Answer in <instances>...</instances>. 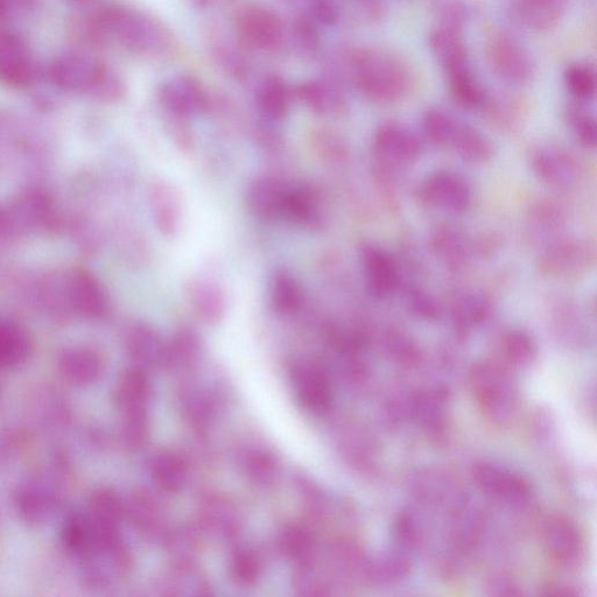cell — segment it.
Masks as SVG:
<instances>
[{"label": "cell", "instance_id": "1", "mask_svg": "<svg viewBox=\"0 0 597 597\" xmlns=\"http://www.w3.org/2000/svg\"><path fill=\"white\" fill-rule=\"evenodd\" d=\"M350 81L368 100L391 104L409 93L412 76L398 56L382 49L360 48L350 51Z\"/></svg>", "mask_w": 597, "mask_h": 597}, {"label": "cell", "instance_id": "2", "mask_svg": "<svg viewBox=\"0 0 597 597\" xmlns=\"http://www.w3.org/2000/svg\"><path fill=\"white\" fill-rule=\"evenodd\" d=\"M470 388L484 417L497 426H507L517 412V389L509 371L494 362L476 364L470 371Z\"/></svg>", "mask_w": 597, "mask_h": 597}, {"label": "cell", "instance_id": "3", "mask_svg": "<svg viewBox=\"0 0 597 597\" xmlns=\"http://www.w3.org/2000/svg\"><path fill=\"white\" fill-rule=\"evenodd\" d=\"M98 19L102 33L111 35L131 51L160 54L170 46V34L164 26L142 13L124 7H110Z\"/></svg>", "mask_w": 597, "mask_h": 597}, {"label": "cell", "instance_id": "4", "mask_svg": "<svg viewBox=\"0 0 597 597\" xmlns=\"http://www.w3.org/2000/svg\"><path fill=\"white\" fill-rule=\"evenodd\" d=\"M54 77L61 86L88 91L104 101H117L124 95L121 77L100 62L68 59L55 66Z\"/></svg>", "mask_w": 597, "mask_h": 597}, {"label": "cell", "instance_id": "5", "mask_svg": "<svg viewBox=\"0 0 597 597\" xmlns=\"http://www.w3.org/2000/svg\"><path fill=\"white\" fill-rule=\"evenodd\" d=\"M595 261L593 242L579 237H560L543 250L538 268L546 277L568 279L584 275Z\"/></svg>", "mask_w": 597, "mask_h": 597}, {"label": "cell", "instance_id": "6", "mask_svg": "<svg viewBox=\"0 0 597 597\" xmlns=\"http://www.w3.org/2000/svg\"><path fill=\"white\" fill-rule=\"evenodd\" d=\"M491 69L504 81L525 84L535 75V61L522 42L507 32H495L484 45Z\"/></svg>", "mask_w": 597, "mask_h": 597}, {"label": "cell", "instance_id": "7", "mask_svg": "<svg viewBox=\"0 0 597 597\" xmlns=\"http://www.w3.org/2000/svg\"><path fill=\"white\" fill-rule=\"evenodd\" d=\"M418 195L426 207L451 215L465 214L473 202L467 180L448 170L428 174L419 186Z\"/></svg>", "mask_w": 597, "mask_h": 597}, {"label": "cell", "instance_id": "8", "mask_svg": "<svg viewBox=\"0 0 597 597\" xmlns=\"http://www.w3.org/2000/svg\"><path fill=\"white\" fill-rule=\"evenodd\" d=\"M423 151L420 138L406 125L385 122L372 139V152L379 165L398 168L414 163Z\"/></svg>", "mask_w": 597, "mask_h": 597}, {"label": "cell", "instance_id": "9", "mask_svg": "<svg viewBox=\"0 0 597 597\" xmlns=\"http://www.w3.org/2000/svg\"><path fill=\"white\" fill-rule=\"evenodd\" d=\"M236 27L244 44L257 51L275 52L283 44L282 21L268 7L262 5L244 7L238 13Z\"/></svg>", "mask_w": 597, "mask_h": 597}, {"label": "cell", "instance_id": "10", "mask_svg": "<svg viewBox=\"0 0 597 597\" xmlns=\"http://www.w3.org/2000/svg\"><path fill=\"white\" fill-rule=\"evenodd\" d=\"M473 479L483 494L509 504H524L532 494L530 483L525 477L495 462L476 463Z\"/></svg>", "mask_w": 597, "mask_h": 597}, {"label": "cell", "instance_id": "11", "mask_svg": "<svg viewBox=\"0 0 597 597\" xmlns=\"http://www.w3.org/2000/svg\"><path fill=\"white\" fill-rule=\"evenodd\" d=\"M532 171L545 185L568 191L578 185L580 166L570 152L561 147L543 145L536 147L530 156Z\"/></svg>", "mask_w": 597, "mask_h": 597}, {"label": "cell", "instance_id": "12", "mask_svg": "<svg viewBox=\"0 0 597 597\" xmlns=\"http://www.w3.org/2000/svg\"><path fill=\"white\" fill-rule=\"evenodd\" d=\"M543 542L549 556L563 567L578 566L584 558V539L578 526L565 516H551L543 526Z\"/></svg>", "mask_w": 597, "mask_h": 597}, {"label": "cell", "instance_id": "13", "mask_svg": "<svg viewBox=\"0 0 597 597\" xmlns=\"http://www.w3.org/2000/svg\"><path fill=\"white\" fill-rule=\"evenodd\" d=\"M163 107L171 115L187 118L206 111L209 105L207 91L194 76L179 75L166 80L158 90Z\"/></svg>", "mask_w": 597, "mask_h": 597}, {"label": "cell", "instance_id": "14", "mask_svg": "<svg viewBox=\"0 0 597 597\" xmlns=\"http://www.w3.org/2000/svg\"><path fill=\"white\" fill-rule=\"evenodd\" d=\"M294 391L304 409L313 414L326 413L333 402L332 383L325 369L304 362L292 371Z\"/></svg>", "mask_w": 597, "mask_h": 597}, {"label": "cell", "instance_id": "15", "mask_svg": "<svg viewBox=\"0 0 597 597\" xmlns=\"http://www.w3.org/2000/svg\"><path fill=\"white\" fill-rule=\"evenodd\" d=\"M361 264L367 290L376 299H386L399 286V271L388 251L374 243L361 248Z\"/></svg>", "mask_w": 597, "mask_h": 597}, {"label": "cell", "instance_id": "16", "mask_svg": "<svg viewBox=\"0 0 597 597\" xmlns=\"http://www.w3.org/2000/svg\"><path fill=\"white\" fill-rule=\"evenodd\" d=\"M289 191L290 186H287L284 181L270 175H263L251 182L245 200L250 212L259 219H277L284 216Z\"/></svg>", "mask_w": 597, "mask_h": 597}, {"label": "cell", "instance_id": "17", "mask_svg": "<svg viewBox=\"0 0 597 597\" xmlns=\"http://www.w3.org/2000/svg\"><path fill=\"white\" fill-rule=\"evenodd\" d=\"M199 519L203 530L224 539L236 537L241 530L240 511L226 496L209 495L202 498Z\"/></svg>", "mask_w": 597, "mask_h": 597}, {"label": "cell", "instance_id": "18", "mask_svg": "<svg viewBox=\"0 0 597 597\" xmlns=\"http://www.w3.org/2000/svg\"><path fill=\"white\" fill-rule=\"evenodd\" d=\"M59 370L65 381L84 388L101 378L104 372V358L94 348L68 349L60 356Z\"/></svg>", "mask_w": 597, "mask_h": 597}, {"label": "cell", "instance_id": "19", "mask_svg": "<svg viewBox=\"0 0 597 597\" xmlns=\"http://www.w3.org/2000/svg\"><path fill=\"white\" fill-rule=\"evenodd\" d=\"M150 208L161 234L171 237L178 233L184 207L177 188L165 181L154 182L150 188Z\"/></svg>", "mask_w": 597, "mask_h": 597}, {"label": "cell", "instance_id": "20", "mask_svg": "<svg viewBox=\"0 0 597 597\" xmlns=\"http://www.w3.org/2000/svg\"><path fill=\"white\" fill-rule=\"evenodd\" d=\"M125 344L126 351L138 368L164 367L166 342L153 327L137 323L126 334Z\"/></svg>", "mask_w": 597, "mask_h": 597}, {"label": "cell", "instance_id": "21", "mask_svg": "<svg viewBox=\"0 0 597 597\" xmlns=\"http://www.w3.org/2000/svg\"><path fill=\"white\" fill-rule=\"evenodd\" d=\"M299 100L321 116H336L347 110L348 101L341 84L333 80L308 81L297 88Z\"/></svg>", "mask_w": 597, "mask_h": 597}, {"label": "cell", "instance_id": "22", "mask_svg": "<svg viewBox=\"0 0 597 597\" xmlns=\"http://www.w3.org/2000/svg\"><path fill=\"white\" fill-rule=\"evenodd\" d=\"M32 77V63L23 41L0 32V81L10 86H24Z\"/></svg>", "mask_w": 597, "mask_h": 597}, {"label": "cell", "instance_id": "23", "mask_svg": "<svg viewBox=\"0 0 597 597\" xmlns=\"http://www.w3.org/2000/svg\"><path fill=\"white\" fill-rule=\"evenodd\" d=\"M431 245L439 261L452 271L465 269L475 256L473 242L460 230L451 227H441L435 231Z\"/></svg>", "mask_w": 597, "mask_h": 597}, {"label": "cell", "instance_id": "24", "mask_svg": "<svg viewBox=\"0 0 597 597\" xmlns=\"http://www.w3.org/2000/svg\"><path fill=\"white\" fill-rule=\"evenodd\" d=\"M152 395L149 376L142 368L126 370L119 377L115 391L118 410L124 414L146 412Z\"/></svg>", "mask_w": 597, "mask_h": 597}, {"label": "cell", "instance_id": "25", "mask_svg": "<svg viewBox=\"0 0 597 597\" xmlns=\"http://www.w3.org/2000/svg\"><path fill=\"white\" fill-rule=\"evenodd\" d=\"M186 296L195 315L208 325L220 322L226 314V293L209 280H193L187 285Z\"/></svg>", "mask_w": 597, "mask_h": 597}, {"label": "cell", "instance_id": "26", "mask_svg": "<svg viewBox=\"0 0 597 597\" xmlns=\"http://www.w3.org/2000/svg\"><path fill=\"white\" fill-rule=\"evenodd\" d=\"M125 515L144 536L154 538L163 535V509L149 491L136 490L125 503Z\"/></svg>", "mask_w": 597, "mask_h": 597}, {"label": "cell", "instance_id": "27", "mask_svg": "<svg viewBox=\"0 0 597 597\" xmlns=\"http://www.w3.org/2000/svg\"><path fill=\"white\" fill-rule=\"evenodd\" d=\"M55 490L48 483L34 481L21 487L16 495L18 512L27 523H44L52 514L56 503Z\"/></svg>", "mask_w": 597, "mask_h": 597}, {"label": "cell", "instance_id": "28", "mask_svg": "<svg viewBox=\"0 0 597 597\" xmlns=\"http://www.w3.org/2000/svg\"><path fill=\"white\" fill-rule=\"evenodd\" d=\"M70 299L77 312L88 319H101L107 314L109 301L97 279L87 272H80L70 284Z\"/></svg>", "mask_w": 597, "mask_h": 597}, {"label": "cell", "instance_id": "29", "mask_svg": "<svg viewBox=\"0 0 597 597\" xmlns=\"http://www.w3.org/2000/svg\"><path fill=\"white\" fill-rule=\"evenodd\" d=\"M449 93L456 104L466 110H479L487 94L477 81L469 62L445 70Z\"/></svg>", "mask_w": 597, "mask_h": 597}, {"label": "cell", "instance_id": "30", "mask_svg": "<svg viewBox=\"0 0 597 597\" xmlns=\"http://www.w3.org/2000/svg\"><path fill=\"white\" fill-rule=\"evenodd\" d=\"M428 46L444 70L469 62L462 31L438 25L428 35Z\"/></svg>", "mask_w": 597, "mask_h": 597}, {"label": "cell", "instance_id": "31", "mask_svg": "<svg viewBox=\"0 0 597 597\" xmlns=\"http://www.w3.org/2000/svg\"><path fill=\"white\" fill-rule=\"evenodd\" d=\"M517 11L523 23L537 32H549L564 17L566 0H517Z\"/></svg>", "mask_w": 597, "mask_h": 597}, {"label": "cell", "instance_id": "32", "mask_svg": "<svg viewBox=\"0 0 597 597\" xmlns=\"http://www.w3.org/2000/svg\"><path fill=\"white\" fill-rule=\"evenodd\" d=\"M32 341L16 323L0 319V370L18 368L32 355Z\"/></svg>", "mask_w": 597, "mask_h": 597}, {"label": "cell", "instance_id": "33", "mask_svg": "<svg viewBox=\"0 0 597 597\" xmlns=\"http://www.w3.org/2000/svg\"><path fill=\"white\" fill-rule=\"evenodd\" d=\"M150 470L153 482L168 494L178 493L187 481V463L181 455L172 451L154 455Z\"/></svg>", "mask_w": 597, "mask_h": 597}, {"label": "cell", "instance_id": "34", "mask_svg": "<svg viewBox=\"0 0 597 597\" xmlns=\"http://www.w3.org/2000/svg\"><path fill=\"white\" fill-rule=\"evenodd\" d=\"M284 217L308 228L320 227L322 212L319 195L311 187L290 186Z\"/></svg>", "mask_w": 597, "mask_h": 597}, {"label": "cell", "instance_id": "35", "mask_svg": "<svg viewBox=\"0 0 597 597\" xmlns=\"http://www.w3.org/2000/svg\"><path fill=\"white\" fill-rule=\"evenodd\" d=\"M493 306L490 300L477 292H465L456 296L452 304V316L456 329L468 332L490 319Z\"/></svg>", "mask_w": 597, "mask_h": 597}, {"label": "cell", "instance_id": "36", "mask_svg": "<svg viewBox=\"0 0 597 597\" xmlns=\"http://www.w3.org/2000/svg\"><path fill=\"white\" fill-rule=\"evenodd\" d=\"M161 594L167 596H205L210 594V585L205 575L195 570L191 563L175 564L165 575L160 585Z\"/></svg>", "mask_w": 597, "mask_h": 597}, {"label": "cell", "instance_id": "37", "mask_svg": "<svg viewBox=\"0 0 597 597\" xmlns=\"http://www.w3.org/2000/svg\"><path fill=\"white\" fill-rule=\"evenodd\" d=\"M257 102L265 117L271 121H280L290 109V89L282 77L268 75L259 84Z\"/></svg>", "mask_w": 597, "mask_h": 597}, {"label": "cell", "instance_id": "38", "mask_svg": "<svg viewBox=\"0 0 597 597\" xmlns=\"http://www.w3.org/2000/svg\"><path fill=\"white\" fill-rule=\"evenodd\" d=\"M458 156L470 164H486L494 156L490 140L473 126L459 124L451 144Z\"/></svg>", "mask_w": 597, "mask_h": 597}, {"label": "cell", "instance_id": "39", "mask_svg": "<svg viewBox=\"0 0 597 597\" xmlns=\"http://www.w3.org/2000/svg\"><path fill=\"white\" fill-rule=\"evenodd\" d=\"M414 413L421 425L432 435L444 433L447 424L448 395L446 391L430 390L414 400Z\"/></svg>", "mask_w": 597, "mask_h": 597}, {"label": "cell", "instance_id": "40", "mask_svg": "<svg viewBox=\"0 0 597 597\" xmlns=\"http://www.w3.org/2000/svg\"><path fill=\"white\" fill-rule=\"evenodd\" d=\"M180 403L185 418L196 428H206L215 419V399L202 386H186L181 392Z\"/></svg>", "mask_w": 597, "mask_h": 597}, {"label": "cell", "instance_id": "41", "mask_svg": "<svg viewBox=\"0 0 597 597\" xmlns=\"http://www.w3.org/2000/svg\"><path fill=\"white\" fill-rule=\"evenodd\" d=\"M201 343L198 334L189 328H181L166 343L164 367L173 370L191 368L198 361Z\"/></svg>", "mask_w": 597, "mask_h": 597}, {"label": "cell", "instance_id": "42", "mask_svg": "<svg viewBox=\"0 0 597 597\" xmlns=\"http://www.w3.org/2000/svg\"><path fill=\"white\" fill-rule=\"evenodd\" d=\"M272 308L280 315L296 314L302 304V291L298 280L290 272L280 270L275 273L270 284Z\"/></svg>", "mask_w": 597, "mask_h": 597}, {"label": "cell", "instance_id": "43", "mask_svg": "<svg viewBox=\"0 0 597 597\" xmlns=\"http://www.w3.org/2000/svg\"><path fill=\"white\" fill-rule=\"evenodd\" d=\"M501 351L505 361L516 368L529 367L535 362L538 348L535 339L523 329H510L501 339Z\"/></svg>", "mask_w": 597, "mask_h": 597}, {"label": "cell", "instance_id": "44", "mask_svg": "<svg viewBox=\"0 0 597 597\" xmlns=\"http://www.w3.org/2000/svg\"><path fill=\"white\" fill-rule=\"evenodd\" d=\"M241 467L251 482L262 487L275 483L279 473L275 456L263 448H248L241 456Z\"/></svg>", "mask_w": 597, "mask_h": 597}, {"label": "cell", "instance_id": "45", "mask_svg": "<svg viewBox=\"0 0 597 597\" xmlns=\"http://www.w3.org/2000/svg\"><path fill=\"white\" fill-rule=\"evenodd\" d=\"M586 102L573 101L565 109V119L578 142L586 149L596 146V118Z\"/></svg>", "mask_w": 597, "mask_h": 597}, {"label": "cell", "instance_id": "46", "mask_svg": "<svg viewBox=\"0 0 597 597\" xmlns=\"http://www.w3.org/2000/svg\"><path fill=\"white\" fill-rule=\"evenodd\" d=\"M277 546L279 552L287 559L304 561L311 559L314 540L311 532L304 526L289 524L280 530Z\"/></svg>", "mask_w": 597, "mask_h": 597}, {"label": "cell", "instance_id": "47", "mask_svg": "<svg viewBox=\"0 0 597 597\" xmlns=\"http://www.w3.org/2000/svg\"><path fill=\"white\" fill-rule=\"evenodd\" d=\"M165 542L167 552L177 561L175 564L191 563L201 549L200 533L192 525H182L168 532Z\"/></svg>", "mask_w": 597, "mask_h": 597}, {"label": "cell", "instance_id": "48", "mask_svg": "<svg viewBox=\"0 0 597 597\" xmlns=\"http://www.w3.org/2000/svg\"><path fill=\"white\" fill-rule=\"evenodd\" d=\"M459 124L448 112L437 108L427 110L423 118L426 138L440 147H451Z\"/></svg>", "mask_w": 597, "mask_h": 597}, {"label": "cell", "instance_id": "49", "mask_svg": "<svg viewBox=\"0 0 597 597\" xmlns=\"http://www.w3.org/2000/svg\"><path fill=\"white\" fill-rule=\"evenodd\" d=\"M565 86L575 101H591L596 93V74L587 63H574L564 74Z\"/></svg>", "mask_w": 597, "mask_h": 597}, {"label": "cell", "instance_id": "50", "mask_svg": "<svg viewBox=\"0 0 597 597\" xmlns=\"http://www.w3.org/2000/svg\"><path fill=\"white\" fill-rule=\"evenodd\" d=\"M230 575L238 585L252 586L261 578L262 561L258 554L248 547H240L229 561Z\"/></svg>", "mask_w": 597, "mask_h": 597}, {"label": "cell", "instance_id": "51", "mask_svg": "<svg viewBox=\"0 0 597 597\" xmlns=\"http://www.w3.org/2000/svg\"><path fill=\"white\" fill-rule=\"evenodd\" d=\"M293 586L299 595L319 596L328 594L325 575L311 559L301 561L296 574H294Z\"/></svg>", "mask_w": 597, "mask_h": 597}, {"label": "cell", "instance_id": "52", "mask_svg": "<svg viewBox=\"0 0 597 597\" xmlns=\"http://www.w3.org/2000/svg\"><path fill=\"white\" fill-rule=\"evenodd\" d=\"M487 110L491 121L503 129L516 128L521 121V110L514 98L509 96L488 97L483 108Z\"/></svg>", "mask_w": 597, "mask_h": 597}, {"label": "cell", "instance_id": "53", "mask_svg": "<svg viewBox=\"0 0 597 597\" xmlns=\"http://www.w3.org/2000/svg\"><path fill=\"white\" fill-rule=\"evenodd\" d=\"M430 9L439 26L462 31L467 23L465 0H430Z\"/></svg>", "mask_w": 597, "mask_h": 597}, {"label": "cell", "instance_id": "54", "mask_svg": "<svg viewBox=\"0 0 597 597\" xmlns=\"http://www.w3.org/2000/svg\"><path fill=\"white\" fill-rule=\"evenodd\" d=\"M293 39L300 51L306 55H314L321 45L318 21L311 14H300L293 21Z\"/></svg>", "mask_w": 597, "mask_h": 597}, {"label": "cell", "instance_id": "55", "mask_svg": "<svg viewBox=\"0 0 597 597\" xmlns=\"http://www.w3.org/2000/svg\"><path fill=\"white\" fill-rule=\"evenodd\" d=\"M121 434L126 447L142 448L150 437V420L147 411L124 414Z\"/></svg>", "mask_w": 597, "mask_h": 597}, {"label": "cell", "instance_id": "56", "mask_svg": "<svg viewBox=\"0 0 597 597\" xmlns=\"http://www.w3.org/2000/svg\"><path fill=\"white\" fill-rule=\"evenodd\" d=\"M554 322H556L560 333L574 340L580 339L586 332L582 314L578 307L570 301L560 302L554 312Z\"/></svg>", "mask_w": 597, "mask_h": 597}, {"label": "cell", "instance_id": "57", "mask_svg": "<svg viewBox=\"0 0 597 597\" xmlns=\"http://www.w3.org/2000/svg\"><path fill=\"white\" fill-rule=\"evenodd\" d=\"M530 221L533 227L552 233L563 227L566 220L564 210L557 203L542 200L531 208Z\"/></svg>", "mask_w": 597, "mask_h": 597}, {"label": "cell", "instance_id": "58", "mask_svg": "<svg viewBox=\"0 0 597 597\" xmlns=\"http://www.w3.org/2000/svg\"><path fill=\"white\" fill-rule=\"evenodd\" d=\"M407 306L413 315L426 321H437L442 314L440 302L432 294L421 289L407 291Z\"/></svg>", "mask_w": 597, "mask_h": 597}, {"label": "cell", "instance_id": "59", "mask_svg": "<svg viewBox=\"0 0 597 597\" xmlns=\"http://www.w3.org/2000/svg\"><path fill=\"white\" fill-rule=\"evenodd\" d=\"M215 58L231 76L238 80L245 79L249 74L248 61L244 59L240 51L226 42H220L215 46Z\"/></svg>", "mask_w": 597, "mask_h": 597}, {"label": "cell", "instance_id": "60", "mask_svg": "<svg viewBox=\"0 0 597 597\" xmlns=\"http://www.w3.org/2000/svg\"><path fill=\"white\" fill-rule=\"evenodd\" d=\"M316 145H318L323 156L329 160L344 161L348 157L347 145L334 132H320L316 137Z\"/></svg>", "mask_w": 597, "mask_h": 597}, {"label": "cell", "instance_id": "61", "mask_svg": "<svg viewBox=\"0 0 597 597\" xmlns=\"http://www.w3.org/2000/svg\"><path fill=\"white\" fill-rule=\"evenodd\" d=\"M358 9L367 17L372 23H379L382 21L386 12H388V6H386L385 0H354Z\"/></svg>", "mask_w": 597, "mask_h": 597}, {"label": "cell", "instance_id": "62", "mask_svg": "<svg viewBox=\"0 0 597 597\" xmlns=\"http://www.w3.org/2000/svg\"><path fill=\"white\" fill-rule=\"evenodd\" d=\"M475 256L483 258L493 256L502 247L501 237L496 234H484L473 242Z\"/></svg>", "mask_w": 597, "mask_h": 597}, {"label": "cell", "instance_id": "63", "mask_svg": "<svg viewBox=\"0 0 597 597\" xmlns=\"http://www.w3.org/2000/svg\"><path fill=\"white\" fill-rule=\"evenodd\" d=\"M306 2L308 3L309 7H311L314 3L318 2V0H306Z\"/></svg>", "mask_w": 597, "mask_h": 597}]
</instances>
